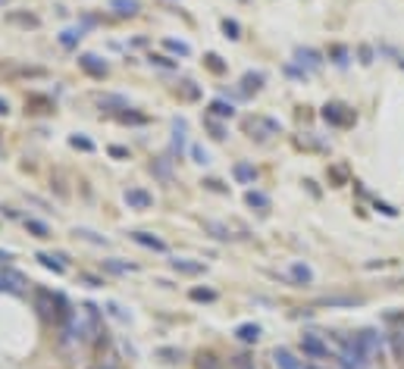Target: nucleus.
Wrapping results in <instances>:
<instances>
[{"label":"nucleus","instance_id":"1","mask_svg":"<svg viewBox=\"0 0 404 369\" xmlns=\"http://www.w3.org/2000/svg\"><path fill=\"white\" fill-rule=\"evenodd\" d=\"M320 116H323L329 125H336V128L354 125V119H358V116H354V110H348L344 103H326V106H323V113H320Z\"/></svg>","mask_w":404,"mask_h":369},{"label":"nucleus","instance_id":"2","mask_svg":"<svg viewBox=\"0 0 404 369\" xmlns=\"http://www.w3.org/2000/svg\"><path fill=\"white\" fill-rule=\"evenodd\" d=\"M248 132H254L260 141H266V138H272V135H279V132H282V125H279V119L254 116V119H248Z\"/></svg>","mask_w":404,"mask_h":369},{"label":"nucleus","instance_id":"3","mask_svg":"<svg viewBox=\"0 0 404 369\" xmlns=\"http://www.w3.org/2000/svg\"><path fill=\"white\" fill-rule=\"evenodd\" d=\"M26 276L22 272H16L13 266H4L0 269V291H10V294H22L26 291Z\"/></svg>","mask_w":404,"mask_h":369},{"label":"nucleus","instance_id":"4","mask_svg":"<svg viewBox=\"0 0 404 369\" xmlns=\"http://www.w3.org/2000/svg\"><path fill=\"white\" fill-rule=\"evenodd\" d=\"M301 351L314 360H323V357H329V344L316 335H301Z\"/></svg>","mask_w":404,"mask_h":369},{"label":"nucleus","instance_id":"5","mask_svg":"<svg viewBox=\"0 0 404 369\" xmlns=\"http://www.w3.org/2000/svg\"><path fill=\"white\" fill-rule=\"evenodd\" d=\"M78 66L85 69L88 75H94V78H104L106 72H110V66H106L98 53H82V56H78Z\"/></svg>","mask_w":404,"mask_h":369},{"label":"nucleus","instance_id":"6","mask_svg":"<svg viewBox=\"0 0 404 369\" xmlns=\"http://www.w3.org/2000/svg\"><path fill=\"white\" fill-rule=\"evenodd\" d=\"M294 59H298V66L310 69V72H316V69L323 66V53L314 50V47H298V50H294Z\"/></svg>","mask_w":404,"mask_h":369},{"label":"nucleus","instance_id":"7","mask_svg":"<svg viewBox=\"0 0 404 369\" xmlns=\"http://www.w3.org/2000/svg\"><path fill=\"white\" fill-rule=\"evenodd\" d=\"M122 197H126V204L132 207V210H148V207H154V194L144 191V188H128Z\"/></svg>","mask_w":404,"mask_h":369},{"label":"nucleus","instance_id":"8","mask_svg":"<svg viewBox=\"0 0 404 369\" xmlns=\"http://www.w3.org/2000/svg\"><path fill=\"white\" fill-rule=\"evenodd\" d=\"M316 304L320 307H360L364 301H360V297H354V294H329V297H320Z\"/></svg>","mask_w":404,"mask_h":369},{"label":"nucleus","instance_id":"9","mask_svg":"<svg viewBox=\"0 0 404 369\" xmlns=\"http://www.w3.org/2000/svg\"><path fill=\"white\" fill-rule=\"evenodd\" d=\"M132 241H138L141 247H148V251L166 254V241H160V238H157V235H150V232H132Z\"/></svg>","mask_w":404,"mask_h":369},{"label":"nucleus","instance_id":"10","mask_svg":"<svg viewBox=\"0 0 404 369\" xmlns=\"http://www.w3.org/2000/svg\"><path fill=\"white\" fill-rule=\"evenodd\" d=\"M288 279H292L294 285H310V282H314V269L307 266V263H292V266H288Z\"/></svg>","mask_w":404,"mask_h":369},{"label":"nucleus","instance_id":"11","mask_svg":"<svg viewBox=\"0 0 404 369\" xmlns=\"http://www.w3.org/2000/svg\"><path fill=\"white\" fill-rule=\"evenodd\" d=\"M98 103H100V110H116V113L128 110V100H126V97H120V94H100Z\"/></svg>","mask_w":404,"mask_h":369},{"label":"nucleus","instance_id":"12","mask_svg":"<svg viewBox=\"0 0 404 369\" xmlns=\"http://www.w3.org/2000/svg\"><path fill=\"white\" fill-rule=\"evenodd\" d=\"M235 338L244 341V344H257L260 341V326L257 323H244V326L235 329Z\"/></svg>","mask_w":404,"mask_h":369},{"label":"nucleus","instance_id":"13","mask_svg":"<svg viewBox=\"0 0 404 369\" xmlns=\"http://www.w3.org/2000/svg\"><path fill=\"white\" fill-rule=\"evenodd\" d=\"M172 263V269L176 272H182V276H200V272H204V263H194V260H170Z\"/></svg>","mask_w":404,"mask_h":369},{"label":"nucleus","instance_id":"14","mask_svg":"<svg viewBox=\"0 0 404 369\" xmlns=\"http://www.w3.org/2000/svg\"><path fill=\"white\" fill-rule=\"evenodd\" d=\"M232 172H235V178H238L242 185H254V182H257V169H254L251 163H235Z\"/></svg>","mask_w":404,"mask_h":369},{"label":"nucleus","instance_id":"15","mask_svg":"<svg viewBox=\"0 0 404 369\" xmlns=\"http://www.w3.org/2000/svg\"><path fill=\"white\" fill-rule=\"evenodd\" d=\"M34 260H38V263H41L44 269H54L56 276H63V272H66V263H63L66 257H50V254H38Z\"/></svg>","mask_w":404,"mask_h":369},{"label":"nucleus","instance_id":"16","mask_svg":"<svg viewBox=\"0 0 404 369\" xmlns=\"http://www.w3.org/2000/svg\"><path fill=\"white\" fill-rule=\"evenodd\" d=\"M110 6H113V13L116 16H135L138 13V0H110Z\"/></svg>","mask_w":404,"mask_h":369},{"label":"nucleus","instance_id":"17","mask_svg":"<svg viewBox=\"0 0 404 369\" xmlns=\"http://www.w3.org/2000/svg\"><path fill=\"white\" fill-rule=\"evenodd\" d=\"M264 81H266V75H264V72H248V75L242 78V91H244V94L260 91V88H264Z\"/></svg>","mask_w":404,"mask_h":369},{"label":"nucleus","instance_id":"18","mask_svg":"<svg viewBox=\"0 0 404 369\" xmlns=\"http://www.w3.org/2000/svg\"><path fill=\"white\" fill-rule=\"evenodd\" d=\"M272 360H276L279 369H301V363L294 360V357L285 351V348H276V354H272Z\"/></svg>","mask_w":404,"mask_h":369},{"label":"nucleus","instance_id":"19","mask_svg":"<svg viewBox=\"0 0 404 369\" xmlns=\"http://www.w3.org/2000/svg\"><path fill=\"white\" fill-rule=\"evenodd\" d=\"M204 232H210L216 241H229L232 238V232H229V225H222V222H213V219H207L204 222Z\"/></svg>","mask_w":404,"mask_h":369},{"label":"nucleus","instance_id":"20","mask_svg":"<svg viewBox=\"0 0 404 369\" xmlns=\"http://www.w3.org/2000/svg\"><path fill=\"white\" fill-rule=\"evenodd\" d=\"M210 116H213V119H232V116H235V106L226 103V100H213V103H210Z\"/></svg>","mask_w":404,"mask_h":369},{"label":"nucleus","instance_id":"21","mask_svg":"<svg viewBox=\"0 0 404 369\" xmlns=\"http://www.w3.org/2000/svg\"><path fill=\"white\" fill-rule=\"evenodd\" d=\"M85 38V28H66V31H60V44L63 47H78V41Z\"/></svg>","mask_w":404,"mask_h":369},{"label":"nucleus","instance_id":"22","mask_svg":"<svg viewBox=\"0 0 404 369\" xmlns=\"http://www.w3.org/2000/svg\"><path fill=\"white\" fill-rule=\"evenodd\" d=\"M244 200H248V207H254V210H266L270 207V197L264 191H254V188L244 194Z\"/></svg>","mask_w":404,"mask_h":369},{"label":"nucleus","instance_id":"23","mask_svg":"<svg viewBox=\"0 0 404 369\" xmlns=\"http://www.w3.org/2000/svg\"><path fill=\"white\" fill-rule=\"evenodd\" d=\"M150 172L160 178V182H170L172 178V169H170V160H154L150 163Z\"/></svg>","mask_w":404,"mask_h":369},{"label":"nucleus","instance_id":"24","mask_svg":"<svg viewBox=\"0 0 404 369\" xmlns=\"http://www.w3.org/2000/svg\"><path fill=\"white\" fill-rule=\"evenodd\" d=\"M26 229H28L34 238H50V229H47L41 219H26Z\"/></svg>","mask_w":404,"mask_h":369},{"label":"nucleus","instance_id":"25","mask_svg":"<svg viewBox=\"0 0 404 369\" xmlns=\"http://www.w3.org/2000/svg\"><path fill=\"white\" fill-rule=\"evenodd\" d=\"M104 269L106 272H116V276H126V272H132L135 266L132 263H120V260H104Z\"/></svg>","mask_w":404,"mask_h":369},{"label":"nucleus","instance_id":"26","mask_svg":"<svg viewBox=\"0 0 404 369\" xmlns=\"http://www.w3.org/2000/svg\"><path fill=\"white\" fill-rule=\"evenodd\" d=\"M388 341H392V351H395L398 357H404V326H398L395 332H392Z\"/></svg>","mask_w":404,"mask_h":369},{"label":"nucleus","instance_id":"27","mask_svg":"<svg viewBox=\"0 0 404 369\" xmlns=\"http://www.w3.org/2000/svg\"><path fill=\"white\" fill-rule=\"evenodd\" d=\"M6 19H10V22H16V25H26V28H38V16H26V13H10Z\"/></svg>","mask_w":404,"mask_h":369},{"label":"nucleus","instance_id":"28","mask_svg":"<svg viewBox=\"0 0 404 369\" xmlns=\"http://www.w3.org/2000/svg\"><path fill=\"white\" fill-rule=\"evenodd\" d=\"M329 56H332V63H336V66H348V47H342V44L329 47Z\"/></svg>","mask_w":404,"mask_h":369},{"label":"nucleus","instance_id":"29","mask_svg":"<svg viewBox=\"0 0 404 369\" xmlns=\"http://www.w3.org/2000/svg\"><path fill=\"white\" fill-rule=\"evenodd\" d=\"M166 50H172V53H179V56H192V47H188L185 41H172V38H166Z\"/></svg>","mask_w":404,"mask_h":369},{"label":"nucleus","instance_id":"30","mask_svg":"<svg viewBox=\"0 0 404 369\" xmlns=\"http://www.w3.org/2000/svg\"><path fill=\"white\" fill-rule=\"evenodd\" d=\"M204 63H207L210 72H220V75L226 72V63H222V56H220V53H207V56H204Z\"/></svg>","mask_w":404,"mask_h":369},{"label":"nucleus","instance_id":"31","mask_svg":"<svg viewBox=\"0 0 404 369\" xmlns=\"http://www.w3.org/2000/svg\"><path fill=\"white\" fill-rule=\"evenodd\" d=\"M179 91H182V97H188V100H198V97H200V88L194 85L192 78H185L182 85H179Z\"/></svg>","mask_w":404,"mask_h":369},{"label":"nucleus","instance_id":"32","mask_svg":"<svg viewBox=\"0 0 404 369\" xmlns=\"http://www.w3.org/2000/svg\"><path fill=\"white\" fill-rule=\"evenodd\" d=\"M222 31H226V38H232V41H238L242 38V25H238V22H235V19H222Z\"/></svg>","mask_w":404,"mask_h":369},{"label":"nucleus","instance_id":"33","mask_svg":"<svg viewBox=\"0 0 404 369\" xmlns=\"http://www.w3.org/2000/svg\"><path fill=\"white\" fill-rule=\"evenodd\" d=\"M192 301L210 304V301H216V291H213V288H192Z\"/></svg>","mask_w":404,"mask_h":369},{"label":"nucleus","instance_id":"34","mask_svg":"<svg viewBox=\"0 0 404 369\" xmlns=\"http://www.w3.org/2000/svg\"><path fill=\"white\" fill-rule=\"evenodd\" d=\"M198 369H222V363L213 354H200L198 357Z\"/></svg>","mask_w":404,"mask_h":369},{"label":"nucleus","instance_id":"35","mask_svg":"<svg viewBox=\"0 0 404 369\" xmlns=\"http://www.w3.org/2000/svg\"><path fill=\"white\" fill-rule=\"evenodd\" d=\"M76 238H85V241H91V244H106V238H100L98 232H91V229H76Z\"/></svg>","mask_w":404,"mask_h":369},{"label":"nucleus","instance_id":"36","mask_svg":"<svg viewBox=\"0 0 404 369\" xmlns=\"http://www.w3.org/2000/svg\"><path fill=\"white\" fill-rule=\"evenodd\" d=\"M120 119H122V122H132V125H144V122H148V116L132 113V110H122V113H120Z\"/></svg>","mask_w":404,"mask_h":369},{"label":"nucleus","instance_id":"37","mask_svg":"<svg viewBox=\"0 0 404 369\" xmlns=\"http://www.w3.org/2000/svg\"><path fill=\"white\" fill-rule=\"evenodd\" d=\"M204 122H207V128H210V135L216 138V141H222V138H226V128H222V125H220V122H216V119H213V116H207Z\"/></svg>","mask_w":404,"mask_h":369},{"label":"nucleus","instance_id":"38","mask_svg":"<svg viewBox=\"0 0 404 369\" xmlns=\"http://www.w3.org/2000/svg\"><path fill=\"white\" fill-rule=\"evenodd\" d=\"M150 63H157V66H163V69H176V66H179V63H176V59L163 56V53H150Z\"/></svg>","mask_w":404,"mask_h":369},{"label":"nucleus","instance_id":"39","mask_svg":"<svg viewBox=\"0 0 404 369\" xmlns=\"http://www.w3.org/2000/svg\"><path fill=\"white\" fill-rule=\"evenodd\" d=\"M69 144H72V147H78V150H94V141L82 138V135H72V138H69Z\"/></svg>","mask_w":404,"mask_h":369},{"label":"nucleus","instance_id":"40","mask_svg":"<svg viewBox=\"0 0 404 369\" xmlns=\"http://www.w3.org/2000/svg\"><path fill=\"white\" fill-rule=\"evenodd\" d=\"M232 369H254V363H251V357L238 354V357H232Z\"/></svg>","mask_w":404,"mask_h":369},{"label":"nucleus","instance_id":"41","mask_svg":"<svg viewBox=\"0 0 404 369\" xmlns=\"http://www.w3.org/2000/svg\"><path fill=\"white\" fill-rule=\"evenodd\" d=\"M192 157H194V163H210V153L200 144H192Z\"/></svg>","mask_w":404,"mask_h":369},{"label":"nucleus","instance_id":"42","mask_svg":"<svg viewBox=\"0 0 404 369\" xmlns=\"http://www.w3.org/2000/svg\"><path fill=\"white\" fill-rule=\"evenodd\" d=\"M285 72H288L292 78H307V69H304V66H294V63L285 66Z\"/></svg>","mask_w":404,"mask_h":369},{"label":"nucleus","instance_id":"43","mask_svg":"<svg viewBox=\"0 0 404 369\" xmlns=\"http://www.w3.org/2000/svg\"><path fill=\"white\" fill-rule=\"evenodd\" d=\"M207 188H210V191H220V194H226V191H229V188H226L222 182H216V178H207V182H204Z\"/></svg>","mask_w":404,"mask_h":369},{"label":"nucleus","instance_id":"44","mask_svg":"<svg viewBox=\"0 0 404 369\" xmlns=\"http://www.w3.org/2000/svg\"><path fill=\"white\" fill-rule=\"evenodd\" d=\"M106 310H110V313H113L116 319H122V323H126V319H128V316L122 313V307H120V304H110V307H106Z\"/></svg>","mask_w":404,"mask_h":369},{"label":"nucleus","instance_id":"45","mask_svg":"<svg viewBox=\"0 0 404 369\" xmlns=\"http://www.w3.org/2000/svg\"><path fill=\"white\" fill-rule=\"evenodd\" d=\"M376 210H379V213H386V216H398V210H395V207H388V204H379V200H376Z\"/></svg>","mask_w":404,"mask_h":369},{"label":"nucleus","instance_id":"46","mask_svg":"<svg viewBox=\"0 0 404 369\" xmlns=\"http://www.w3.org/2000/svg\"><path fill=\"white\" fill-rule=\"evenodd\" d=\"M360 63H373V50H370V47H360Z\"/></svg>","mask_w":404,"mask_h":369},{"label":"nucleus","instance_id":"47","mask_svg":"<svg viewBox=\"0 0 404 369\" xmlns=\"http://www.w3.org/2000/svg\"><path fill=\"white\" fill-rule=\"evenodd\" d=\"M110 157H120V160H122V157H128V150H126V147H116V144H113V147H110Z\"/></svg>","mask_w":404,"mask_h":369},{"label":"nucleus","instance_id":"48","mask_svg":"<svg viewBox=\"0 0 404 369\" xmlns=\"http://www.w3.org/2000/svg\"><path fill=\"white\" fill-rule=\"evenodd\" d=\"M82 282H88V285H91V288H100V285H104L100 279H94V276H82Z\"/></svg>","mask_w":404,"mask_h":369},{"label":"nucleus","instance_id":"49","mask_svg":"<svg viewBox=\"0 0 404 369\" xmlns=\"http://www.w3.org/2000/svg\"><path fill=\"white\" fill-rule=\"evenodd\" d=\"M10 260H13V254H10V251H0V263H4V266H6V263H10Z\"/></svg>","mask_w":404,"mask_h":369},{"label":"nucleus","instance_id":"50","mask_svg":"<svg viewBox=\"0 0 404 369\" xmlns=\"http://www.w3.org/2000/svg\"><path fill=\"white\" fill-rule=\"evenodd\" d=\"M10 113V106H6V100H0V116H6Z\"/></svg>","mask_w":404,"mask_h":369},{"label":"nucleus","instance_id":"51","mask_svg":"<svg viewBox=\"0 0 404 369\" xmlns=\"http://www.w3.org/2000/svg\"><path fill=\"white\" fill-rule=\"evenodd\" d=\"M94 369H116L113 363H100V366H94Z\"/></svg>","mask_w":404,"mask_h":369},{"label":"nucleus","instance_id":"52","mask_svg":"<svg viewBox=\"0 0 404 369\" xmlns=\"http://www.w3.org/2000/svg\"><path fill=\"white\" fill-rule=\"evenodd\" d=\"M398 63H401V69H404V59H398Z\"/></svg>","mask_w":404,"mask_h":369}]
</instances>
